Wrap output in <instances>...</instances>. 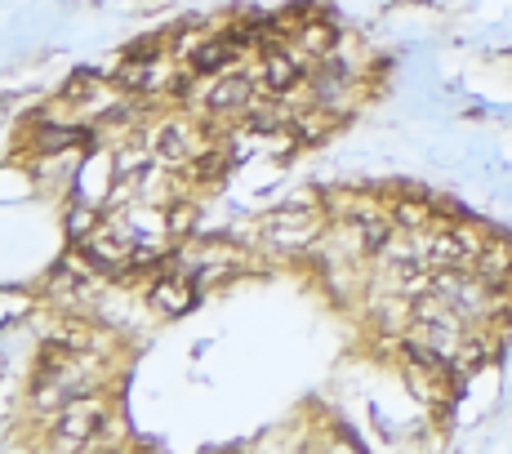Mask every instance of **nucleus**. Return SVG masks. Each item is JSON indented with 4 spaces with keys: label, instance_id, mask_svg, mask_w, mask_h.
I'll return each instance as SVG.
<instances>
[{
    "label": "nucleus",
    "instance_id": "1",
    "mask_svg": "<svg viewBox=\"0 0 512 454\" xmlns=\"http://www.w3.org/2000/svg\"><path fill=\"white\" fill-rule=\"evenodd\" d=\"M103 423V414H98V406H90V401H81V406H72L58 419V432H63V446H76V441H85L90 432Z\"/></svg>",
    "mask_w": 512,
    "mask_h": 454
},
{
    "label": "nucleus",
    "instance_id": "2",
    "mask_svg": "<svg viewBox=\"0 0 512 454\" xmlns=\"http://www.w3.org/2000/svg\"><path fill=\"white\" fill-rule=\"evenodd\" d=\"M245 103H250V81L245 76H223L210 90V98H205L210 112H228V107H245Z\"/></svg>",
    "mask_w": 512,
    "mask_h": 454
},
{
    "label": "nucleus",
    "instance_id": "3",
    "mask_svg": "<svg viewBox=\"0 0 512 454\" xmlns=\"http://www.w3.org/2000/svg\"><path fill=\"white\" fill-rule=\"evenodd\" d=\"M477 263H481V276L486 281H495V285H504L512 281V245H481V254H477Z\"/></svg>",
    "mask_w": 512,
    "mask_h": 454
},
{
    "label": "nucleus",
    "instance_id": "4",
    "mask_svg": "<svg viewBox=\"0 0 512 454\" xmlns=\"http://www.w3.org/2000/svg\"><path fill=\"white\" fill-rule=\"evenodd\" d=\"M294 81H299V63H294L290 54H281V49H272L268 63H263V85L281 94V90H290Z\"/></svg>",
    "mask_w": 512,
    "mask_h": 454
},
{
    "label": "nucleus",
    "instance_id": "5",
    "mask_svg": "<svg viewBox=\"0 0 512 454\" xmlns=\"http://www.w3.org/2000/svg\"><path fill=\"white\" fill-rule=\"evenodd\" d=\"M232 58H236V41L228 36V41H210V45L196 49V54H192V67H196L201 76H210V72H219V67H228Z\"/></svg>",
    "mask_w": 512,
    "mask_h": 454
},
{
    "label": "nucleus",
    "instance_id": "6",
    "mask_svg": "<svg viewBox=\"0 0 512 454\" xmlns=\"http://www.w3.org/2000/svg\"><path fill=\"white\" fill-rule=\"evenodd\" d=\"M72 143H90V130H41L36 134V147L41 152H63Z\"/></svg>",
    "mask_w": 512,
    "mask_h": 454
},
{
    "label": "nucleus",
    "instance_id": "7",
    "mask_svg": "<svg viewBox=\"0 0 512 454\" xmlns=\"http://www.w3.org/2000/svg\"><path fill=\"white\" fill-rule=\"evenodd\" d=\"M156 147H161L165 156H183L187 152V134L179 130V125H165V130L156 134Z\"/></svg>",
    "mask_w": 512,
    "mask_h": 454
},
{
    "label": "nucleus",
    "instance_id": "8",
    "mask_svg": "<svg viewBox=\"0 0 512 454\" xmlns=\"http://www.w3.org/2000/svg\"><path fill=\"white\" fill-rule=\"evenodd\" d=\"M90 227H98L90 214H85V210H72V219H67V232H72V241H85V232H90Z\"/></svg>",
    "mask_w": 512,
    "mask_h": 454
}]
</instances>
